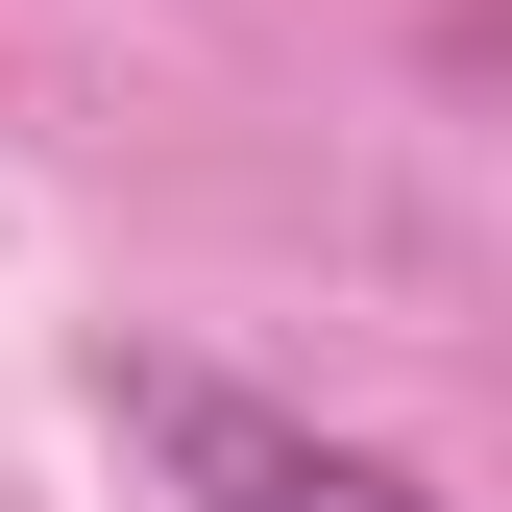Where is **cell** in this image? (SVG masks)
<instances>
[{
    "label": "cell",
    "mask_w": 512,
    "mask_h": 512,
    "mask_svg": "<svg viewBox=\"0 0 512 512\" xmlns=\"http://www.w3.org/2000/svg\"><path fill=\"white\" fill-rule=\"evenodd\" d=\"M122 439H147L196 512H439L391 439H317V415H269V391H220V366H122Z\"/></svg>",
    "instance_id": "1"
}]
</instances>
